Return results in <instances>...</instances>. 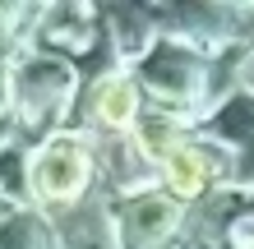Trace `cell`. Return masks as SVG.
<instances>
[{
  "label": "cell",
  "mask_w": 254,
  "mask_h": 249,
  "mask_svg": "<svg viewBox=\"0 0 254 249\" xmlns=\"http://www.w3.org/2000/svg\"><path fill=\"white\" fill-rule=\"evenodd\" d=\"M28 189L47 217H61L97 189L93 134H47L28 152Z\"/></svg>",
  "instance_id": "2"
},
{
  "label": "cell",
  "mask_w": 254,
  "mask_h": 249,
  "mask_svg": "<svg viewBox=\"0 0 254 249\" xmlns=\"http://www.w3.org/2000/svg\"><path fill=\"white\" fill-rule=\"evenodd\" d=\"M9 79V115L19 120V129L28 134H51V125L65 120V111L74 106V93H79V74L69 69L65 55L28 47L5 65Z\"/></svg>",
  "instance_id": "1"
},
{
  "label": "cell",
  "mask_w": 254,
  "mask_h": 249,
  "mask_svg": "<svg viewBox=\"0 0 254 249\" xmlns=\"http://www.w3.org/2000/svg\"><path fill=\"white\" fill-rule=\"evenodd\" d=\"M208 65H213V51H199L181 37H162L153 51L134 65V79H139L143 93L157 97V106L167 111H194L208 106Z\"/></svg>",
  "instance_id": "3"
},
{
  "label": "cell",
  "mask_w": 254,
  "mask_h": 249,
  "mask_svg": "<svg viewBox=\"0 0 254 249\" xmlns=\"http://www.w3.org/2000/svg\"><path fill=\"white\" fill-rule=\"evenodd\" d=\"M88 106H93V125L102 134H134L143 115L139 101V79L125 74V69H102V74L88 79Z\"/></svg>",
  "instance_id": "5"
},
{
  "label": "cell",
  "mask_w": 254,
  "mask_h": 249,
  "mask_svg": "<svg viewBox=\"0 0 254 249\" xmlns=\"http://www.w3.org/2000/svg\"><path fill=\"white\" fill-rule=\"evenodd\" d=\"M185 231V203L153 189V194L116 203V249H162Z\"/></svg>",
  "instance_id": "4"
}]
</instances>
